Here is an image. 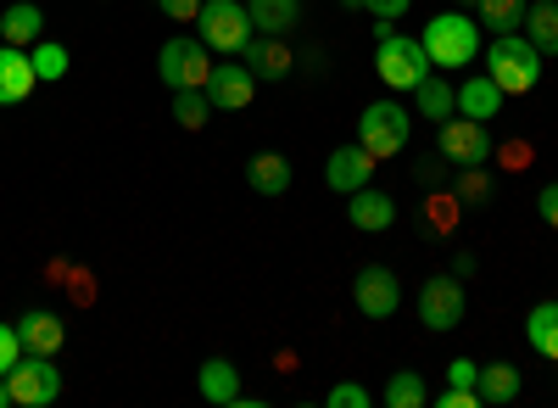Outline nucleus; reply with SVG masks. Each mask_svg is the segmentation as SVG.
Instances as JSON below:
<instances>
[{"label": "nucleus", "instance_id": "31", "mask_svg": "<svg viewBox=\"0 0 558 408\" xmlns=\"http://www.w3.org/2000/svg\"><path fill=\"white\" fill-rule=\"evenodd\" d=\"M341 7H352V12H368L375 23H402V17L413 12V0H341Z\"/></svg>", "mask_w": 558, "mask_h": 408}, {"label": "nucleus", "instance_id": "30", "mask_svg": "<svg viewBox=\"0 0 558 408\" xmlns=\"http://www.w3.org/2000/svg\"><path fill=\"white\" fill-rule=\"evenodd\" d=\"M28 57H34V73H39V79H68V45H62V39L28 45Z\"/></svg>", "mask_w": 558, "mask_h": 408}, {"label": "nucleus", "instance_id": "27", "mask_svg": "<svg viewBox=\"0 0 558 408\" xmlns=\"http://www.w3.org/2000/svg\"><path fill=\"white\" fill-rule=\"evenodd\" d=\"M475 23H486L492 34H514L525 23V0H475Z\"/></svg>", "mask_w": 558, "mask_h": 408}, {"label": "nucleus", "instance_id": "22", "mask_svg": "<svg viewBox=\"0 0 558 408\" xmlns=\"http://www.w3.org/2000/svg\"><path fill=\"white\" fill-rule=\"evenodd\" d=\"M520 386H525V375H520L514 364H486V370L475 375V392H481V403H486V408L514 403V397H520Z\"/></svg>", "mask_w": 558, "mask_h": 408}, {"label": "nucleus", "instance_id": "35", "mask_svg": "<svg viewBox=\"0 0 558 408\" xmlns=\"http://www.w3.org/2000/svg\"><path fill=\"white\" fill-rule=\"evenodd\" d=\"M536 218L547 224V230H558V179H547V185L536 191Z\"/></svg>", "mask_w": 558, "mask_h": 408}, {"label": "nucleus", "instance_id": "10", "mask_svg": "<svg viewBox=\"0 0 558 408\" xmlns=\"http://www.w3.org/2000/svg\"><path fill=\"white\" fill-rule=\"evenodd\" d=\"M441 157L452 163V168H481V163H492V134H486V123L481 118H447L441 123Z\"/></svg>", "mask_w": 558, "mask_h": 408}, {"label": "nucleus", "instance_id": "15", "mask_svg": "<svg viewBox=\"0 0 558 408\" xmlns=\"http://www.w3.org/2000/svg\"><path fill=\"white\" fill-rule=\"evenodd\" d=\"M347 218H352V230L380 236V230H391V224H397V202L386 191H375V185H363V191L347 196Z\"/></svg>", "mask_w": 558, "mask_h": 408}, {"label": "nucleus", "instance_id": "8", "mask_svg": "<svg viewBox=\"0 0 558 408\" xmlns=\"http://www.w3.org/2000/svg\"><path fill=\"white\" fill-rule=\"evenodd\" d=\"M7 381H12L17 408H51L62 397V370H57V358H45V352H23Z\"/></svg>", "mask_w": 558, "mask_h": 408}, {"label": "nucleus", "instance_id": "2", "mask_svg": "<svg viewBox=\"0 0 558 408\" xmlns=\"http://www.w3.org/2000/svg\"><path fill=\"white\" fill-rule=\"evenodd\" d=\"M418 39H425L430 68H470V62L481 57V23H475L470 12H441V17H430Z\"/></svg>", "mask_w": 558, "mask_h": 408}, {"label": "nucleus", "instance_id": "1", "mask_svg": "<svg viewBox=\"0 0 558 408\" xmlns=\"http://www.w3.org/2000/svg\"><path fill=\"white\" fill-rule=\"evenodd\" d=\"M486 79L502 89V96H531L536 79H542V51L514 28V34H497L486 45Z\"/></svg>", "mask_w": 558, "mask_h": 408}, {"label": "nucleus", "instance_id": "28", "mask_svg": "<svg viewBox=\"0 0 558 408\" xmlns=\"http://www.w3.org/2000/svg\"><path fill=\"white\" fill-rule=\"evenodd\" d=\"M452 196H458V207H486V202H492V173H486V163H481V168H458Z\"/></svg>", "mask_w": 558, "mask_h": 408}, {"label": "nucleus", "instance_id": "12", "mask_svg": "<svg viewBox=\"0 0 558 408\" xmlns=\"http://www.w3.org/2000/svg\"><path fill=\"white\" fill-rule=\"evenodd\" d=\"M368 179H375V157H368L363 146H336L330 157H324V185H330L336 196L363 191Z\"/></svg>", "mask_w": 558, "mask_h": 408}, {"label": "nucleus", "instance_id": "26", "mask_svg": "<svg viewBox=\"0 0 558 408\" xmlns=\"http://www.w3.org/2000/svg\"><path fill=\"white\" fill-rule=\"evenodd\" d=\"M173 123L179 129H207L213 123V96H207V89H173Z\"/></svg>", "mask_w": 558, "mask_h": 408}, {"label": "nucleus", "instance_id": "25", "mask_svg": "<svg viewBox=\"0 0 558 408\" xmlns=\"http://www.w3.org/2000/svg\"><path fill=\"white\" fill-rule=\"evenodd\" d=\"M525 341L547 358V364H558V302H536L525 313Z\"/></svg>", "mask_w": 558, "mask_h": 408}, {"label": "nucleus", "instance_id": "17", "mask_svg": "<svg viewBox=\"0 0 558 408\" xmlns=\"http://www.w3.org/2000/svg\"><path fill=\"white\" fill-rule=\"evenodd\" d=\"M291 157H279V152H252L246 157V185L257 191V196H286L291 191Z\"/></svg>", "mask_w": 558, "mask_h": 408}, {"label": "nucleus", "instance_id": "37", "mask_svg": "<svg viewBox=\"0 0 558 408\" xmlns=\"http://www.w3.org/2000/svg\"><path fill=\"white\" fill-rule=\"evenodd\" d=\"M475 375H481L475 358H452V364H447V381H452V386H475Z\"/></svg>", "mask_w": 558, "mask_h": 408}, {"label": "nucleus", "instance_id": "24", "mask_svg": "<svg viewBox=\"0 0 558 408\" xmlns=\"http://www.w3.org/2000/svg\"><path fill=\"white\" fill-rule=\"evenodd\" d=\"M525 39L536 45L542 57H558V0H536V7H525Z\"/></svg>", "mask_w": 558, "mask_h": 408}, {"label": "nucleus", "instance_id": "21", "mask_svg": "<svg viewBox=\"0 0 558 408\" xmlns=\"http://www.w3.org/2000/svg\"><path fill=\"white\" fill-rule=\"evenodd\" d=\"M458 112H463V118H481V123H492V118L502 112V89H497L486 73L463 79V84H458Z\"/></svg>", "mask_w": 558, "mask_h": 408}, {"label": "nucleus", "instance_id": "4", "mask_svg": "<svg viewBox=\"0 0 558 408\" xmlns=\"http://www.w3.org/2000/svg\"><path fill=\"white\" fill-rule=\"evenodd\" d=\"M213 68H218L213 62V45L202 34H173L162 51H157V73H162L168 89H207Z\"/></svg>", "mask_w": 558, "mask_h": 408}, {"label": "nucleus", "instance_id": "11", "mask_svg": "<svg viewBox=\"0 0 558 408\" xmlns=\"http://www.w3.org/2000/svg\"><path fill=\"white\" fill-rule=\"evenodd\" d=\"M207 96H213V112H246V107H252V96H257V73H252L241 57H229V62H218V68H213Z\"/></svg>", "mask_w": 558, "mask_h": 408}, {"label": "nucleus", "instance_id": "5", "mask_svg": "<svg viewBox=\"0 0 558 408\" xmlns=\"http://www.w3.org/2000/svg\"><path fill=\"white\" fill-rule=\"evenodd\" d=\"M196 34L213 45V51H223V57H241V51H246V39H252L257 28H252L246 0H207L202 17H196Z\"/></svg>", "mask_w": 558, "mask_h": 408}, {"label": "nucleus", "instance_id": "33", "mask_svg": "<svg viewBox=\"0 0 558 408\" xmlns=\"http://www.w3.org/2000/svg\"><path fill=\"white\" fill-rule=\"evenodd\" d=\"M324 408H368V386H357V381H341V386H330Z\"/></svg>", "mask_w": 558, "mask_h": 408}, {"label": "nucleus", "instance_id": "16", "mask_svg": "<svg viewBox=\"0 0 558 408\" xmlns=\"http://www.w3.org/2000/svg\"><path fill=\"white\" fill-rule=\"evenodd\" d=\"M17 336H23L28 352H45V358H57L62 341H68V331H62V320L51 308H23L17 313Z\"/></svg>", "mask_w": 558, "mask_h": 408}, {"label": "nucleus", "instance_id": "9", "mask_svg": "<svg viewBox=\"0 0 558 408\" xmlns=\"http://www.w3.org/2000/svg\"><path fill=\"white\" fill-rule=\"evenodd\" d=\"M352 302L363 320H391V313L402 308V286L386 263H363L357 268V280H352Z\"/></svg>", "mask_w": 558, "mask_h": 408}, {"label": "nucleus", "instance_id": "18", "mask_svg": "<svg viewBox=\"0 0 558 408\" xmlns=\"http://www.w3.org/2000/svg\"><path fill=\"white\" fill-rule=\"evenodd\" d=\"M413 107H418V118H430V123L441 129L447 118H458V84H447V79L425 73V79L413 84Z\"/></svg>", "mask_w": 558, "mask_h": 408}, {"label": "nucleus", "instance_id": "32", "mask_svg": "<svg viewBox=\"0 0 558 408\" xmlns=\"http://www.w3.org/2000/svg\"><path fill=\"white\" fill-rule=\"evenodd\" d=\"M492 163H502L508 173L531 168V141H502V146H492Z\"/></svg>", "mask_w": 558, "mask_h": 408}, {"label": "nucleus", "instance_id": "14", "mask_svg": "<svg viewBox=\"0 0 558 408\" xmlns=\"http://www.w3.org/2000/svg\"><path fill=\"white\" fill-rule=\"evenodd\" d=\"M34 84H39L34 57L23 51V45H7V39H0V107L28 101V96H34Z\"/></svg>", "mask_w": 558, "mask_h": 408}, {"label": "nucleus", "instance_id": "34", "mask_svg": "<svg viewBox=\"0 0 558 408\" xmlns=\"http://www.w3.org/2000/svg\"><path fill=\"white\" fill-rule=\"evenodd\" d=\"M23 352H28V347H23L17 325H0V375H12V364H17Z\"/></svg>", "mask_w": 558, "mask_h": 408}, {"label": "nucleus", "instance_id": "29", "mask_svg": "<svg viewBox=\"0 0 558 408\" xmlns=\"http://www.w3.org/2000/svg\"><path fill=\"white\" fill-rule=\"evenodd\" d=\"M386 408H425V375H418V370H397L386 381Z\"/></svg>", "mask_w": 558, "mask_h": 408}, {"label": "nucleus", "instance_id": "7", "mask_svg": "<svg viewBox=\"0 0 558 408\" xmlns=\"http://www.w3.org/2000/svg\"><path fill=\"white\" fill-rule=\"evenodd\" d=\"M463 313H470V297H463V280L452 275H430L425 286H418V325L425 331H436V336H447V331H458L463 325Z\"/></svg>", "mask_w": 558, "mask_h": 408}, {"label": "nucleus", "instance_id": "6", "mask_svg": "<svg viewBox=\"0 0 558 408\" xmlns=\"http://www.w3.org/2000/svg\"><path fill=\"white\" fill-rule=\"evenodd\" d=\"M375 68H380V79L391 84V89H413L425 73H436L430 68V57H425V39H413V34H380V45H375Z\"/></svg>", "mask_w": 558, "mask_h": 408}, {"label": "nucleus", "instance_id": "38", "mask_svg": "<svg viewBox=\"0 0 558 408\" xmlns=\"http://www.w3.org/2000/svg\"><path fill=\"white\" fill-rule=\"evenodd\" d=\"M475 268H481V263H475V252H452V275H458V280H470Z\"/></svg>", "mask_w": 558, "mask_h": 408}, {"label": "nucleus", "instance_id": "3", "mask_svg": "<svg viewBox=\"0 0 558 408\" xmlns=\"http://www.w3.org/2000/svg\"><path fill=\"white\" fill-rule=\"evenodd\" d=\"M408 141H413V112H408V107H397V101H368V107L357 112V146L375 157V163L402 157Z\"/></svg>", "mask_w": 558, "mask_h": 408}, {"label": "nucleus", "instance_id": "39", "mask_svg": "<svg viewBox=\"0 0 558 408\" xmlns=\"http://www.w3.org/2000/svg\"><path fill=\"white\" fill-rule=\"evenodd\" d=\"M7 403H12V381H7V375H0V408H7Z\"/></svg>", "mask_w": 558, "mask_h": 408}, {"label": "nucleus", "instance_id": "13", "mask_svg": "<svg viewBox=\"0 0 558 408\" xmlns=\"http://www.w3.org/2000/svg\"><path fill=\"white\" fill-rule=\"evenodd\" d=\"M241 62L257 73V84H263V79L279 84V79H291V68H296V57L286 51V34H252L246 51H241Z\"/></svg>", "mask_w": 558, "mask_h": 408}, {"label": "nucleus", "instance_id": "19", "mask_svg": "<svg viewBox=\"0 0 558 408\" xmlns=\"http://www.w3.org/2000/svg\"><path fill=\"white\" fill-rule=\"evenodd\" d=\"M0 39L23 45V51H28V45H39L45 39V12L34 7V0H12V7L0 12Z\"/></svg>", "mask_w": 558, "mask_h": 408}, {"label": "nucleus", "instance_id": "36", "mask_svg": "<svg viewBox=\"0 0 558 408\" xmlns=\"http://www.w3.org/2000/svg\"><path fill=\"white\" fill-rule=\"evenodd\" d=\"M157 7H162V17H173V23H196L207 0H157Z\"/></svg>", "mask_w": 558, "mask_h": 408}, {"label": "nucleus", "instance_id": "23", "mask_svg": "<svg viewBox=\"0 0 558 408\" xmlns=\"http://www.w3.org/2000/svg\"><path fill=\"white\" fill-rule=\"evenodd\" d=\"M257 34H291L302 23V0H246Z\"/></svg>", "mask_w": 558, "mask_h": 408}, {"label": "nucleus", "instance_id": "20", "mask_svg": "<svg viewBox=\"0 0 558 408\" xmlns=\"http://www.w3.org/2000/svg\"><path fill=\"white\" fill-rule=\"evenodd\" d=\"M196 386H202V397L218 403V408H235V403H241V370L229 364V358H207L202 375H196Z\"/></svg>", "mask_w": 558, "mask_h": 408}, {"label": "nucleus", "instance_id": "40", "mask_svg": "<svg viewBox=\"0 0 558 408\" xmlns=\"http://www.w3.org/2000/svg\"><path fill=\"white\" fill-rule=\"evenodd\" d=\"M458 12H475V0H458Z\"/></svg>", "mask_w": 558, "mask_h": 408}]
</instances>
